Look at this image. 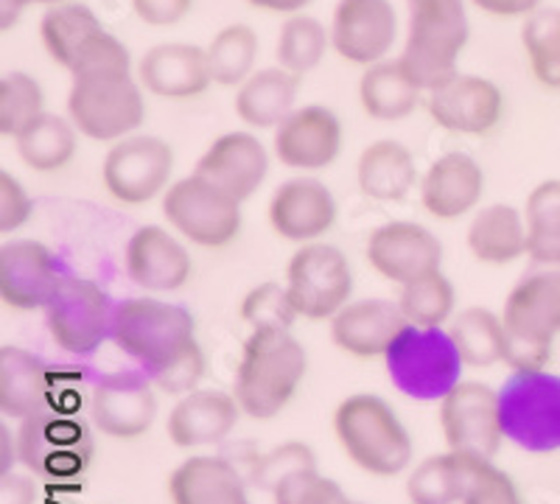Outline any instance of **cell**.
Instances as JSON below:
<instances>
[{"instance_id":"1","label":"cell","mask_w":560,"mask_h":504,"mask_svg":"<svg viewBox=\"0 0 560 504\" xmlns=\"http://www.w3.org/2000/svg\"><path fill=\"white\" fill-rule=\"evenodd\" d=\"M68 116L90 141H121L143 124V87L127 45L102 28L84 43L70 68Z\"/></svg>"},{"instance_id":"2","label":"cell","mask_w":560,"mask_h":504,"mask_svg":"<svg viewBox=\"0 0 560 504\" xmlns=\"http://www.w3.org/2000/svg\"><path fill=\"white\" fill-rule=\"evenodd\" d=\"M113 342L143 367L166 396H188L205 376L197 323L183 306L132 297L115 306Z\"/></svg>"},{"instance_id":"3","label":"cell","mask_w":560,"mask_h":504,"mask_svg":"<svg viewBox=\"0 0 560 504\" xmlns=\"http://www.w3.org/2000/svg\"><path fill=\"white\" fill-rule=\"evenodd\" d=\"M306 371V348L289 328L253 331L244 342L233 396L244 415L253 421H272L289 407Z\"/></svg>"},{"instance_id":"4","label":"cell","mask_w":560,"mask_h":504,"mask_svg":"<svg viewBox=\"0 0 560 504\" xmlns=\"http://www.w3.org/2000/svg\"><path fill=\"white\" fill-rule=\"evenodd\" d=\"M502 323L504 364L513 371H547L560 333V267L522 278L504 301Z\"/></svg>"},{"instance_id":"5","label":"cell","mask_w":560,"mask_h":504,"mask_svg":"<svg viewBox=\"0 0 560 504\" xmlns=\"http://www.w3.org/2000/svg\"><path fill=\"white\" fill-rule=\"evenodd\" d=\"M407 3L409 28L398 62L423 93H432L459 73V54L471 37L465 0H407Z\"/></svg>"},{"instance_id":"6","label":"cell","mask_w":560,"mask_h":504,"mask_svg":"<svg viewBox=\"0 0 560 504\" xmlns=\"http://www.w3.org/2000/svg\"><path fill=\"white\" fill-rule=\"evenodd\" d=\"M334 434L345 457L370 477H398L412 462V437L384 398L359 392L334 412Z\"/></svg>"},{"instance_id":"7","label":"cell","mask_w":560,"mask_h":504,"mask_svg":"<svg viewBox=\"0 0 560 504\" xmlns=\"http://www.w3.org/2000/svg\"><path fill=\"white\" fill-rule=\"evenodd\" d=\"M96 457V437L88 421L62 407H45L18 429V462L43 482H73Z\"/></svg>"},{"instance_id":"8","label":"cell","mask_w":560,"mask_h":504,"mask_svg":"<svg viewBox=\"0 0 560 504\" xmlns=\"http://www.w3.org/2000/svg\"><path fill=\"white\" fill-rule=\"evenodd\" d=\"M398 392L415 401H443L463 378V359L443 328L407 326L384 356Z\"/></svg>"},{"instance_id":"9","label":"cell","mask_w":560,"mask_h":504,"mask_svg":"<svg viewBox=\"0 0 560 504\" xmlns=\"http://www.w3.org/2000/svg\"><path fill=\"white\" fill-rule=\"evenodd\" d=\"M504 441L529 454L560 452V376L513 371L499 389Z\"/></svg>"},{"instance_id":"10","label":"cell","mask_w":560,"mask_h":504,"mask_svg":"<svg viewBox=\"0 0 560 504\" xmlns=\"http://www.w3.org/2000/svg\"><path fill=\"white\" fill-rule=\"evenodd\" d=\"M43 312L57 348L73 356H88L113 337L115 308L109 306L107 292L79 274H59Z\"/></svg>"},{"instance_id":"11","label":"cell","mask_w":560,"mask_h":504,"mask_svg":"<svg viewBox=\"0 0 560 504\" xmlns=\"http://www.w3.org/2000/svg\"><path fill=\"white\" fill-rule=\"evenodd\" d=\"M163 216L179 236L208 249L228 247L242 233V202L197 172L168 186Z\"/></svg>"},{"instance_id":"12","label":"cell","mask_w":560,"mask_h":504,"mask_svg":"<svg viewBox=\"0 0 560 504\" xmlns=\"http://www.w3.org/2000/svg\"><path fill=\"white\" fill-rule=\"evenodd\" d=\"M287 289L303 319H334L350 303L353 272L334 244H303L287 267Z\"/></svg>"},{"instance_id":"13","label":"cell","mask_w":560,"mask_h":504,"mask_svg":"<svg viewBox=\"0 0 560 504\" xmlns=\"http://www.w3.org/2000/svg\"><path fill=\"white\" fill-rule=\"evenodd\" d=\"M174 152L154 134H127L104 157L102 179L109 197L121 204H147L168 186Z\"/></svg>"},{"instance_id":"14","label":"cell","mask_w":560,"mask_h":504,"mask_svg":"<svg viewBox=\"0 0 560 504\" xmlns=\"http://www.w3.org/2000/svg\"><path fill=\"white\" fill-rule=\"evenodd\" d=\"M440 426L452 452L493 460L504 441L499 389L482 382H459L440 401Z\"/></svg>"},{"instance_id":"15","label":"cell","mask_w":560,"mask_h":504,"mask_svg":"<svg viewBox=\"0 0 560 504\" xmlns=\"http://www.w3.org/2000/svg\"><path fill=\"white\" fill-rule=\"evenodd\" d=\"M93 426L115 441H135L152 429L158 418L154 382L143 371L107 373L90 392Z\"/></svg>"},{"instance_id":"16","label":"cell","mask_w":560,"mask_h":504,"mask_svg":"<svg viewBox=\"0 0 560 504\" xmlns=\"http://www.w3.org/2000/svg\"><path fill=\"white\" fill-rule=\"evenodd\" d=\"M398 37V14L389 0H339L331 17V48L359 68L387 59Z\"/></svg>"},{"instance_id":"17","label":"cell","mask_w":560,"mask_h":504,"mask_svg":"<svg viewBox=\"0 0 560 504\" xmlns=\"http://www.w3.org/2000/svg\"><path fill=\"white\" fill-rule=\"evenodd\" d=\"M429 116L457 134H488L504 118V93L490 79L457 73L429 93Z\"/></svg>"},{"instance_id":"18","label":"cell","mask_w":560,"mask_h":504,"mask_svg":"<svg viewBox=\"0 0 560 504\" xmlns=\"http://www.w3.org/2000/svg\"><path fill=\"white\" fill-rule=\"evenodd\" d=\"M275 157L287 168L319 172L337 163L342 152V121L323 104L298 107L275 129Z\"/></svg>"},{"instance_id":"19","label":"cell","mask_w":560,"mask_h":504,"mask_svg":"<svg viewBox=\"0 0 560 504\" xmlns=\"http://www.w3.org/2000/svg\"><path fill=\"white\" fill-rule=\"evenodd\" d=\"M368 261L384 281L404 286L420 274L440 269L443 244L423 224L389 222L376 227L370 236Z\"/></svg>"},{"instance_id":"20","label":"cell","mask_w":560,"mask_h":504,"mask_svg":"<svg viewBox=\"0 0 560 504\" xmlns=\"http://www.w3.org/2000/svg\"><path fill=\"white\" fill-rule=\"evenodd\" d=\"M140 87L166 102H188L199 98L213 84L205 48L191 43L152 45L138 62Z\"/></svg>"},{"instance_id":"21","label":"cell","mask_w":560,"mask_h":504,"mask_svg":"<svg viewBox=\"0 0 560 504\" xmlns=\"http://www.w3.org/2000/svg\"><path fill=\"white\" fill-rule=\"evenodd\" d=\"M337 222V199L312 177H294L269 199V224L280 238L312 244Z\"/></svg>"},{"instance_id":"22","label":"cell","mask_w":560,"mask_h":504,"mask_svg":"<svg viewBox=\"0 0 560 504\" xmlns=\"http://www.w3.org/2000/svg\"><path fill=\"white\" fill-rule=\"evenodd\" d=\"M59 281L57 261L45 244L23 238L0 247V301L14 312L43 308Z\"/></svg>"},{"instance_id":"23","label":"cell","mask_w":560,"mask_h":504,"mask_svg":"<svg viewBox=\"0 0 560 504\" xmlns=\"http://www.w3.org/2000/svg\"><path fill=\"white\" fill-rule=\"evenodd\" d=\"M194 172L244 202L261 188L269 172V154L253 132H224L205 149Z\"/></svg>"},{"instance_id":"24","label":"cell","mask_w":560,"mask_h":504,"mask_svg":"<svg viewBox=\"0 0 560 504\" xmlns=\"http://www.w3.org/2000/svg\"><path fill=\"white\" fill-rule=\"evenodd\" d=\"M124 263L129 281L147 292H177L194 274L188 249L158 224L135 231L124 253Z\"/></svg>"},{"instance_id":"25","label":"cell","mask_w":560,"mask_h":504,"mask_svg":"<svg viewBox=\"0 0 560 504\" xmlns=\"http://www.w3.org/2000/svg\"><path fill=\"white\" fill-rule=\"evenodd\" d=\"M485 194L482 166L471 154L448 152L438 157L420 183V204L440 222L471 213Z\"/></svg>"},{"instance_id":"26","label":"cell","mask_w":560,"mask_h":504,"mask_svg":"<svg viewBox=\"0 0 560 504\" xmlns=\"http://www.w3.org/2000/svg\"><path fill=\"white\" fill-rule=\"evenodd\" d=\"M401 306L393 301H357L348 303L331 319L334 345L348 356L378 359L387 356L398 333L407 328Z\"/></svg>"},{"instance_id":"27","label":"cell","mask_w":560,"mask_h":504,"mask_svg":"<svg viewBox=\"0 0 560 504\" xmlns=\"http://www.w3.org/2000/svg\"><path fill=\"white\" fill-rule=\"evenodd\" d=\"M242 407L236 396L219 389H194L174 403L168 415V441L177 448H202L224 441L236 429Z\"/></svg>"},{"instance_id":"28","label":"cell","mask_w":560,"mask_h":504,"mask_svg":"<svg viewBox=\"0 0 560 504\" xmlns=\"http://www.w3.org/2000/svg\"><path fill=\"white\" fill-rule=\"evenodd\" d=\"M45 407H54V378L48 364L18 345L0 348V412L12 421H26Z\"/></svg>"},{"instance_id":"29","label":"cell","mask_w":560,"mask_h":504,"mask_svg":"<svg viewBox=\"0 0 560 504\" xmlns=\"http://www.w3.org/2000/svg\"><path fill=\"white\" fill-rule=\"evenodd\" d=\"M172 504H249L247 488L233 462L224 457H188L168 477Z\"/></svg>"},{"instance_id":"30","label":"cell","mask_w":560,"mask_h":504,"mask_svg":"<svg viewBox=\"0 0 560 504\" xmlns=\"http://www.w3.org/2000/svg\"><path fill=\"white\" fill-rule=\"evenodd\" d=\"M482 457L452 452L434 454L415 466L407 477V496L412 504H463V499L471 491L474 479L482 468Z\"/></svg>"},{"instance_id":"31","label":"cell","mask_w":560,"mask_h":504,"mask_svg":"<svg viewBox=\"0 0 560 504\" xmlns=\"http://www.w3.org/2000/svg\"><path fill=\"white\" fill-rule=\"evenodd\" d=\"M300 77L287 68L255 71L242 87H236V116L253 129H278L294 113Z\"/></svg>"},{"instance_id":"32","label":"cell","mask_w":560,"mask_h":504,"mask_svg":"<svg viewBox=\"0 0 560 504\" xmlns=\"http://www.w3.org/2000/svg\"><path fill=\"white\" fill-rule=\"evenodd\" d=\"M359 191L376 202H398L407 197L418 183V166L404 143L384 138L370 143L357 163Z\"/></svg>"},{"instance_id":"33","label":"cell","mask_w":560,"mask_h":504,"mask_svg":"<svg viewBox=\"0 0 560 504\" xmlns=\"http://www.w3.org/2000/svg\"><path fill=\"white\" fill-rule=\"evenodd\" d=\"M420 96L423 90L409 79L398 59L370 65L359 79V104L373 121H404L418 109Z\"/></svg>"},{"instance_id":"34","label":"cell","mask_w":560,"mask_h":504,"mask_svg":"<svg viewBox=\"0 0 560 504\" xmlns=\"http://www.w3.org/2000/svg\"><path fill=\"white\" fill-rule=\"evenodd\" d=\"M468 249L490 267L518 261L527 256V222L513 204H488L468 224Z\"/></svg>"},{"instance_id":"35","label":"cell","mask_w":560,"mask_h":504,"mask_svg":"<svg viewBox=\"0 0 560 504\" xmlns=\"http://www.w3.org/2000/svg\"><path fill=\"white\" fill-rule=\"evenodd\" d=\"M79 129L73 121L54 113H43L34 124H28L23 132L14 138L20 160L26 163L32 172L51 174L65 168L77 154V138Z\"/></svg>"},{"instance_id":"36","label":"cell","mask_w":560,"mask_h":504,"mask_svg":"<svg viewBox=\"0 0 560 504\" xmlns=\"http://www.w3.org/2000/svg\"><path fill=\"white\" fill-rule=\"evenodd\" d=\"M102 20L96 17V12L77 0H68V3H59L51 7L39 20V39H43L45 51L59 68L70 71L73 62H77L79 51L84 48L93 34L102 32Z\"/></svg>"},{"instance_id":"37","label":"cell","mask_w":560,"mask_h":504,"mask_svg":"<svg viewBox=\"0 0 560 504\" xmlns=\"http://www.w3.org/2000/svg\"><path fill=\"white\" fill-rule=\"evenodd\" d=\"M448 333L465 367H493L504 362L502 314H493L482 306L465 308L452 319Z\"/></svg>"},{"instance_id":"38","label":"cell","mask_w":560,"mask_h":504,"mask_svg":"<svg viewBox=\"0 0 560 504\" xmlns=\"http://www.w3.org/2000/svg\"><path fill=\"white\" fill-rule=\"evenodd\" d=\"M527 256L538 267H560V179H544L524 204Z\"/></svg>"},{"instance_id":"39","label":"cell","mask_w":560,"mask_h":504,"mask_svg":"<svg viewBox=\"0 0 560 504\" xmlns=\"http://www.w3.org/2000/svg\"><path fill=\"white\" fill-rule=\"evenodd\" d=\"M205 54H208L213 84H219V87H242L255 73L258 34L247 23H233V26H224L217 37L210 39Z\"/></svg>"},{"instance_id":"40","label":"cell","mask_w":560,"mask_h":504,"mask_svg":"<svg viewBox=\"0 0 560 504\" xmlns=\"http://www.w3.org/2000/svg\"><path fill=\"white\" fill-rule=\"evenodd\" d=\"M522 48L529 73L544 90L560 93V9L541 7L522 26Z\"/></svg>"},{"instance_id":"41","label":"cell","mask_w":560,"mask_h":504,"mask_svg":"<svg viewBox=\"0 0 560 504\" xmlns=\"http://www.w3.org/2000/svg\"><path fill=\"white\" fill-rule=\"evenodd\" d=\"M331 48V28H325L312 14H292L280 26L275 57L280 68H287L294 77H306L323 62L325 51Z\"/></svg>"},{"instance_id":"42","label":"cell","mask_w":560,"mask_h":504,"mask_svg":"<svg viewBox=\"0 0 560 504\" xmlns=\"http://www.w3.org/2000/svg\"><path fill=\"white\" fill-rule=\"evenodd\" d=\"M454 301H457L454 283L440 269L404 283L398 294L404 317L409 326L418 328H443V323L454 314Z\"/></svg>"},{"instance_id":"43","label":"cell","mask_w":560,"mask_h":504,"mask_svg":"<svg viewBox=\"0 0 560 504\" xmlns=\"http://www.w3.org/2000/svg\"><path fill=\"white\" fill-rule=\"evenodd\" d=\"M43 113L45 96L37 79L23 71H12L0 79V134L3 138L14 141Z\"/></svg>"},{"instance_id":"44","label":"cell","mask_w":560,"mask_h":504,"mask_svg":"<svg viewBox=\"0 0 560 504\" xmlns=\"http://www.w3.org/2000/svg\"><path fill=\"white\" fill-rule=\"evenodd\" d=\"M289 289L280 283H261V286L249 289L242 301V319L253 331H267V328H289L292 331L294 319H298Z\"/></svg>"},{"instance_id":"45","label":"cell","mask_w":560,"mask_h":504,"mask_svg":"<svg viewBox=\"0 0 560 504\" xmlns=\"http://www.w3.org/2000/svg\"><path fill=\"white\" fill-rule=\"evenodd\" d=\"M300 471H317V457H314L312 446L300 441L280 443L253 462V485L275 493L283 479Z\"/></svg>"},{"instance_id":"46","label":"cell","mask_w":560,"mask_h":504,"mask_svg":"<svg viewBox=\"0 0 560 504\" xmlns=\"http://www.w3.org/2000/svg\"><path fill=\"white\" fill-rule=\"evenodd\" d=\"M275 504H348L342 488L328 477H319L317 471H300L294 477L283 479L278 491L272 493Z\"/></svg>"},{"instance_id":"47","label":"cell","mask_w":560,"mask_h":504,"mask_svg":"<svg viewBox=\"0 0 560 504\" xmlns=\"http://www.w3.org/2000/svg\"><path fill=\"white\" fill-rule=\"evenodd\" d=\"M463 504H524L522 491L513 479L504 471L482 462L477 479H474L471 491L463 499Z\"/></svg>"},{"instance_id":"48","label":"cell","mask_w":560,"mask_h":504,"mask_svg":"<svg viewBox=\"0 0 560 504\" xmlns=\"http://www.w3.org/2000/svg\"><path fill=\"white\" fill-rule=\"evenodd\" d=\"M32 197L20 179L9 172H0V233H12L28 222L32 216Z\"/></svg>"},{"instance_id":"49","label":"cell","mask_w":560,"mask_h":504,"mask_svg":"<svg viewBox=\"0 0 560 504\" xmlns=\"http://www.w3.org/2000/svg\"><path fill=\"white\" fill-rule=\"evenodd\" d=\"M194 9V0H132V12L152 28H172L183 23Z\"/></svg>"},{"instance_id":"50","label":"cell","mask_w":560,"mask_h":504,"mask_svg":"<svg viewBox=\"0 0 560 504\" xmlns=\"http://www.w3.org/2000/svg\"><path fill=\"white\" fill-rule=\"evenodd\" d=\"M468 3L477 7L479 12L490 14V17L502 20H527L529 14L544 7V0H468Z\"/></svg>"},{"instance_id":"51","label":"cell","mask_w":560,"mask_h":504,"mask_svg":"<svg viewBox=\"0 0 560 504\" xmlns=\"http://www.w3.org/2000/svg\"><path fill=\"white\" fill-rule=\"evenodd\" d=\"M32 473H0V504H34L37 485Z\"/></svg>"},{"instance_id":"52","label":"cell","mask_w":560,"mask_h":504,"mask_svg":"<svg viewBox=\"0 0 560 504\" xmlns=\"http://www.w3.org/2000/svg\"><path fill=\"white\" fill-rule=\"evenodd\" d=\"M68 0H0V32H9L28 7H59Z\"/></svg>"},{"instance_id":"53","label":"cell","mask_w":560,"mask_h":504,"mask_svg":"<svg viewBox=\"0 0 560 504\" xmlns=\"http://www.w3.org/2000/svg\"><path fill=\"white\" fill-rule=\"evenodd\" d=\"M249 7L258 9V12H269V14H300L306 7H312L314 0H247Z\"/></svg>"},{"instance_id":"54","label":"cell","mask_w":560,"mask_h":504,"mask_svg":"<svg viewBox=\"0 0 560 504\" xmlns=\"http://www.w3.org/2000/svg\"><path fill=\"white\" fill-rule=\"evenodd\" d=\"M0 443H3V454H0V473H9L12 471L14 460H18V434L12 437L7 423L0 426Z\"/></svg>"},{"instance_id":"55","label":"cell","mask_w":560,"mask_h":504,"mask_svg":"<svg viewBox=\"0 0 560 504\" xmlns=\"http://www.w3.org/2000/svg\"><path fill=\"white\" fill-rule=\"evenodd\" d=\"M348 504H368V502H353V499H350V502Z\"/></svg>"}]
</instances>
